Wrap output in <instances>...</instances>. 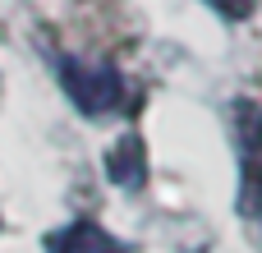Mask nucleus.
Instances as JSON below:
<instances>
[{
	"instance_id": "obj_3",
	"label": "nucleus",
	"mask_w": 262,
	"mask_h": 253,
	"mask_svg": "<svg viewBox=\"0 0 262 253\" xmlns=\"http://www.w3.org/2000/svg\"><path fill=\"white\" fill-rule=\"evenodd\" d=\"M46 253H124V244L111 230H101L97 221H74L60 235H51Z\"/></svg>"
},
{
	"instance_id": "obj_1",
	"label": "nucleus",
	"mask_w": 262,
	"mask_h": 253,
	"mask_svg": "<svg viewBox=\"0 0 262 253\" xmlns=\"http://www.w3.org/2000/svg\"><path fill=\"white\" fill-rule=\"evenodd\" d=\"M60 83L69 92V101L83 111V115H106L124 101V83L111 65L101 60H64L60 65Z\"/></svg>"
},
{
	"instance_id": "obj_6",
	"label": "nucleus",
	"mask_w": 262,
	"mask_h": 253,
	"mask_svg": "<svg viewBox=\"0 0 262 253\" xmlns=\"http://www.w3.org/2000/svg\"><path fill=\"white\" fill-rule=\"evenodd\" d=\"M244 212L258 221V235H262V184H249L244 189Z\"/></svg>"
},
{
	"instance_id": "obj_2",
	"label": "nucleus",
	"mask_w": 262,
	"mask_h": 253,
	"mask_svg": "<svg viewBox=\"0 0 262 253\" xmlns=\"http://www.w3.org/2000/svg\"><path fill=\"white\" fill-rule=\"evenodd\" d=\"M235 143L244 161V184H262V106L235 101Z\"/></svg>"
},
{
	"instance_id": "obj_5",
	"label": "nucleus",
	"mask_w": 262,
	"mask_h": 253,
	"mask_svg": "<svg viewBox=\"0 0 262 253\" xmlns=\"http://www.w3.org/2000/svg\"><path fill=\"white\" fill-rule=\"evenodd\" d=\"M203 5H212L221 18H249L258 9V0H203Z\"/></svg>"
},
{
	"instance_id": "obj_4",
	"label": "nucleus",
	"mask_w": 262,
	"mask_h": 253,
	"mask_svg": "<svg viewBox=\"0 0 262 253\" xmlns=\"http://www.w3.org/2000/svg\"><path fill=\"white\" fill-rule=\"evenodd\" d=\"M106 175L120 184V189H138L147 180V157H143V143L134 134H124L111 152H106Z\"/></svg>"
}]
</instances>
